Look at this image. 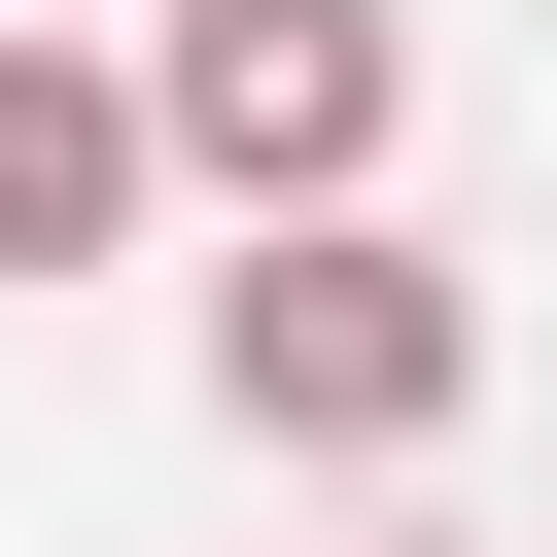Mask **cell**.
<instances>
[{
	"instance_id": "cell-1",
	"label": "cell",
	"mask_w": 557,
	"mask_h": 557,
	"mask_svg": "<svg viewBox=\"0 0 557 557\" xmlns=\"http://www.w3.org/2000/svg\"><path fill=\"white\" fill-rule=\"evenodd\" d=\"M209 418L313 453V487H383V453L487 418V278H453L383 174H348V209H244V278H209Z\"/></svg>"
},
{
	"instance_id": "cell-3",
	"label": "cell",
	"mask_w": 557,
	"mask_h": 557,
	"mask_svg": "<svg viewBox=\"0 0 557 557\" xmlns=\"http://www.w3.org/2000/svg\"><path fill=\"white\" fill-rule=\"evenodd\" d=\"M139 209H174V174H139V70H104V35H0V313L104 278Z\"/></svg>"
},
{
	"instance_id": "cell-2",
	"label": "cell",
	"mask_w": 557,
	"mask_h": 557,
	"mask_svg": "<svg viewBox=\"0 0 557 557\" xmlns=\"http://www.w3.org/2000/svg\"><path fill=\"white\" fill-rule=\"evenodd\" d=\"M383 139H418V0H139V174L348 209Z\"/></svg>"
}]
</instances>
